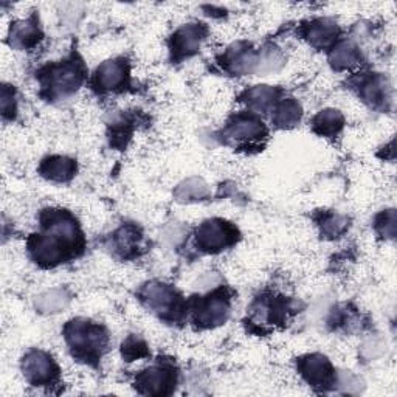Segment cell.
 <instances>
[{
    "label": "cell",
    "instance_id": "1",
    "mask_svg": "<svg viewBox=\"0 0 397 397\" xmlns=\"http://www.w3.org/2000/svg\"><path fill=\"white\" fill-rule=\"evenodd\" d=\"M66 337L72 349L78 356L83 357H98L101 349L105 346V341H108V337H105L100 326L84 320L68 323L66 328Z\"/></svg>",
    "mask_w": 397,
    "mask_h": 397
},
{
    "label": "cell",
    "instance_id": "2",
    "mask_svg": "<svg viewBox=\"0 0 397 397\" xmlns=\"http://www.w3.org/2000/svg\"><path fill=\"white\" fill-rule=\"evenodd\" d=\"M70 249L72 247L50 233H47L46 236H34L30 241V252L34 261L46 267H53L59 264L66 258Z\"/></svg>",
    "mask_w": 397,
    "mask_h": 397
},
{
    "label": "cell",
    "instance_id": "3",
    "mask_svg": "<svg viewBox=\"0 0 397 397\" xmlns=\"http://www.w3.org/2000/svg\"><path fill=\"white\" fill-rule=\"evenodd\" d=\"M236 233L233 228L222 222V220H208L204 222L197 230V245L202 250L217 252L224 247L232 244Z\"/></svg>",
    "mask_w": 397,
    "mask_h": 397
},
{
    "label": "cell",
    "instance_id": "4",
    "mask_svg": "<svg viewBox=\"0 0 397 397\" xmlns=\"http://www.w3.org/2000/svg\"><path fill=\"white\" fill-rule=\"evenodd\" d=\"M24 374L33 385H50L58 376V368L51 357L33 351L24 359Z\"/></svg>",
    "mask_w": 397,
    "mask_h": 397
},
{
    "label": "cell",
    "instance_id": "5",
    "mask_svg": "<svg viewBox=\"0 0 397 397\" xmlns=\"http://www.w3.org/2000/svg\"><path fill=\"white\" fill-rule=\"evenodd\" d=\"M83 81V72L79 64L66 63L63 66H56L50 68L48 73V89L51 95H68L75 92Z\"/></svg>",
    "mask_w": 397,
    "mask_h": 397
},
{
    "label": "cell",
    "instance_id": "6",
    "mask_svg": "<svg viewBox=\"0 0 397 397\" xmlns=\"http://www.w3.org/2000/svg\"><path fill=\"white\" fill-rule=\"evenodd\" d=\"M175 383V376L171 369L154 366L151 369L141 373L137 378V385L141 393L153 394V396H165L170 394Z\"/></svg>",
    "mask_w": 397,
    "mask_h": 397
},
{
    "label": "cell",
    "instance_id": "7",
    "mask_svg": "<svg viewBox=\"0 0 397 397\" xmlns=\"http://www.w3.org/2000/svg\"><path fill=\"white\" fill-rule=\"evenodd\" d=\"M228 315V301L222 295L207 298L199 304L196 320L202 326H216L224 323Z\"/></svg>",
    "mask_w": 397,
    "mask_h": 397
},
{
    "label": "cell",
    "instance_id": "8",
    "mask_svg": "<svg viewBox=\"0 0 397 397\" xmlns=\"http://www.w3.org/2000/svg\"><path fill=\"white\" fill-rule=\"evenodd\" d=\"M204 38V29L199 25H187L174 34L172 51L177 58H185L197 51Z\"/></svg>",
    "mask_w": 397,
    "mask_h": 397
},
{
    "label": "cell",
    "instance_id": "9",
    "mask_svg": "<svg viewBox=\"0 0 397 397\" xmlns=\"http://www.w3.org/2000/svg\"><path fill=\"white\" fill-rule=\"evenodd\" d=\"M299 369H301L306 381L315 386L326 385L332 377V366L329 360L323 356H309L303 359Z\"/></svg>",
    "mask_w": 397,
    "mask_h": 397
},
{
    "label": "cell",
    "instance_id": "10",
    "mask_svg": "<svg viewBox=\"0 0 397 397\" xmlns=\"http://www.w3.org/2000/svg\"><path fill=\"white\" fill-rule=\"evenodd\" d=\"M126 66L121 61H108L96 70V83L104 91L117 89L126 79Z\"/></svg>",
    "mask_w": 397,
    "mask_h": 397
},
{
    "label": "cell",
    "instance_id": "11",
    "mask_svg": "<svg viewBox=\"0 0 397 397\" xmlns=\"http://www.w3.org/2000/svg\"><path fill=\"white\" fill-rule=\"evenodd\" d=\"M145 299L157 312H170L175 307V292L165 284H149L145 289Z\"/></svg>",
    "mask_w": 397,
    "mask_h": 397
},
{
    "label": "cell",
    "instance_id": "12",
    "mask_svg": "<svg viewBox=\"0 0 397 397\" xmlns=\"http://www.w3.org/2000/svg\"><path fill=\"white\" fill-rule=\"evenodd\" d=\"M76 165L73 160L67 157H51L42 163L41 171L47 179L64 182L68 180L75 174Z\"/></svg>",
    "mask_w": 397,
    "mask_h": 397
},
{
    "label": "cell",
    "instance_id": "13",
    "mask_svg": "<svg viewBox=\"0 0 397 397\" xmlns=\"http://www.w3.org/2000/svg\"><path fill=\"white\" fill-rule=\"evenodd\" d=\"M38 39H39V29H38V24L33 19L16 24V26L11 30V42H14V46L30 47Z\"/></svg>",
    "mask_w": 397,
    "mask_h": 397
},
{
    "label": "cell",
    "instance_id": "14",
    "mask_svg": "<svg viewBox=\"0 0 397 397\" xmlns=\"http://www.w3.org/2000/svg\"><path fill=\"white\" fill-rule=\"evenodd\" d=\"M315 129L323 135H334L341 129L343 126V117L339 110H323L316 115Z\"/></svg>",
    "mask_w": 397,
    "mask_h": 397
},
{
    "label": "cell",
    "instance_id": "15",
    "mask_svg": "<svg viewBox=\"0 0 397 397\" xmlns=\"http://www.w3.org/2000/svg\"><path fill=\"white\" fill-rule=\"evenodd\" d=\"M264 132L262 123L253 120V118H237L230 126V134L234 138H257Z\"/></svg>",
    "mask_w": 397,
    "mask_h": 397
},
{
    "label": "cell",
    "instance_id": "16",
    "mask_svg": "<svg viewBox=\"0 0 397 397\" xmlns=\"http://www.w3.org/2000/svg\"><path fill=\"white\" fill-rule=\"evenodd\" d=\"M138 241H140V234L137 232V228L123 227L120 232H117L113 244H115V250H118L123 257H128V254H130L135 250V247H138Z\"/></svg>",
    "mask_w": 397,
    "mask_h": 397
},
{
    "label": "cell",
    "instance_id": "17",
    "mask_svg": "<svg viewBox=\"0 0 397 397\" xmlns=\"http://www.w3.org/2000/svg\"><path fill=\"white\" fill-rule=\"evenodd\" d=\"M331 61H332V64L339 68L354 66L359 61L357 48L354 46H351V43H348V42H343V43H340V46L334 48L332 55H331Z\"/></svg>",
    "mask_w": 397,
    "mask_h": 397
},
{
    "label": "cell",
    "instance_id": "18",
    "mask_svg": "<svg viewBox=\"0 0 397 397\" xmlns=\"http://www.w3.org/2000/svg\"><path fill=\"white\" fill-rule=\"evenodd\" d=\"M335 34H337V26L331 21H316L312 24L311 30H309V39L314 43H320V46H326L329 43Z\"/></svg>",
    "mask_w": 397,
    "mask_h": 397
},
{
    "label": "cell",
    "instance_id": "19",
    "mask_svg": "<svg viewBox=\"0 0 397 397\" xmlns=\"http://www.w3.org/2000/svg\"><path fill=\"white\" fill-rule=\"evenodd\" d=\"M175 194H177V197L180 200H197V199H204L208 194V190L202 180L190 179L180 185Z\"/></svg>",
    "mask_w": 397,
    "mask_h": 397
},
{
    "label": "cell",
    "instance_id": "20",
    "mask_svg": "<svg viewBox=\"0 0 397 397\" xmlns=\"http://www.w3.org/2000/svg\"><path fill=\"white\" fill-rule=\"evenodd\" d=\"M365 100L374 105L383 104L386 101V84L382 78H373L364 86Z\"/></svg>",
    "mask_w": 397,
    "mask_h": 397
},
{
    "label": "cell",
    "instance_id": "21",
    "mask_svg": "<svg viewBox=\"0 0 397 397\" xmlns=\"http://www.w3.org/2000/svg\"><path fill=\"white\" fill-rule=\"evenodd\" d=\"M299 117H301V108H299V104L289 100L279 105L275 120L281 126H292L297 121H299Z\"/></svg>",
    "mask_w": 397,
    "mask_h": 397
},
{
    "label": "cell",
    "instance_id": "22",
    "mask_svg": "<svg viewBox=\"0 0 397 397\" xmlns=\"http://www.w3.org/2000/svg\"><path fill=\"white\" fill-rule=\"evenodd\" d=\"M67 301L68 298L61 290H51L39 298V307L43 312H56L61 307H64Z\"/></svg>",
    "mask_w": 397,
    "mask_h": 397
},
{
    "label": "cell",
    "instance_id": "23",
    "mask_svg": "<svg viewBox=\"0 0 397 397\" xmlns=\"http://www.w3.org/2000/svg\"><path fill=\"white\" fill-rule=\"evenodd\" d=\"M273 98H275V91L266 86H259L249 92V101L258 109H266L273 103Z\"/></svg>",
    "mask_w": 397,
    "mask_h": 397
},
{
    "label": "cell",
    "instance_id": "24",
    "mask_svg": "<svg viewBox=\"0 0 397 397\" xmlns=\"http://www.w3.org/2000/svg\"><path fill=\"white\" fill-rule=\"evenodd\" d=\"M146 354H148L146 345H145L143 341L135 339V337L128 339L125 345H123V356H125L129 361L143 357Z\"/></svg>",
    "mask_w": 397,
    "mask_h": 397
}]
</instances>
